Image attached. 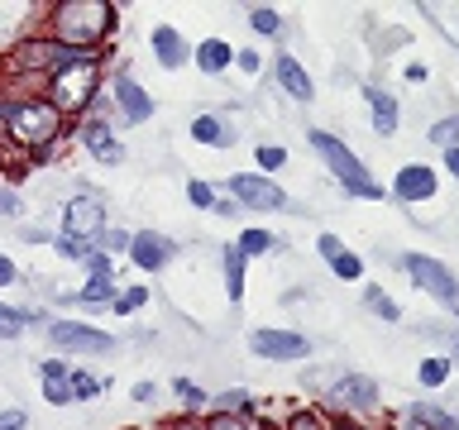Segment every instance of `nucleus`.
<instances>
[{
	"label": "nucleus",
	"mask_w": 459,
	"mask_h": 430,
	"mask_svg": "<svg viewBox=\"0 0 459 430\" xmlns=\"http://www.w3.org/2000/svg\"><path fill=\"white\" fill-rule=\"evenodd\" d=\"M0 120H5V139L10 143H24V149L48 153L53 139L63 134V110L53 106L48 96H14V100H0Z\"/></svg>",
	"instance_id": "nucleus-1"
},
{
	"label": "nucleus",
	"mask_w": 459,
	"mask_h": 430,
	"mask_svg": "<svg viewBox=\"0 0 459 430\" xmlns=\"http://www.w3.org/2000/svg\"><path fill=\"white\" fill-rule=\"evenodd\" d=\"M311 149H316V153H321L325 163H330V172L340 177V186H344L350 196L383 201V186L368 177V168L359 163V153H350V149H344V143H340L335 134H325V129H311Z\"/></svg>",
	"instance_id": "nucleus-2"
},
{
	"label": "nucleus",
	"mask_w": 459,
	"mask_h": 430,
	"mask_svg": "<svg viewBox=\"0 0 459 430\" xmlns=\"http://www.w3.org/2000/svg\"><path fill=\"white\" fill-rule=\"evenodd\" d=\"M96 91H100V63L72 67V72H63V77L48 82V100H53L63 115H67V110H86Z\"/></svg>",
	"instance_id": "nucleus-3"
},
{
	"label": "nucleus",
	"mask_w": 459,
	"mask_h": 430,
	"mask_svg": "<svg viewBox=\"0 0 459 430\" xmlns=\"http://www.w3.org/2000/svg\"><path fill=\"white\" fill-rule=\"evenodd\" d=\"M48 340L67 354H115L120 340L110 330H96V325H82V321H48Z\"/></svg>",
	"instance_id": "nucleus-4"
},
{
	"label": "nucleus",
	"mask_w": 459,
	"mask_h": 430,
	"mask_svg": "<svg viewBox=\"0 0 459 430\" xmlns=\"http://www.w3.org/2000/svg\"><path fill=\"white\" fill-rule=\"evenodd\" d=\"M402 268L416 278L421 292H430L436 301H445V306L459 311V278L445 263H436V258H426V254H407V258H402Z\"/></svg>",
	"instance_id": "nucleus-5"
},
{
	"label": "nucleus",
	"mask_w": 459,
	"mask_h": 430,
	"mask_svg": "<svg viewBox=\"0 0 459 430\" xmlns=\"http://www.w3.org/2000/svg\"><path fill=\"white\" fill-rule=\"evenodd\" d=\"M225 186H230V201H239L249 211H287V192L278 182L258 177V172H235Z\"/></svg>",
	"instance_id": "nucleus-6"
},
{
	"label": "nucleus",
	"mask_w": 459,
	"mask_h": 430,
	"mask_svg": "<svg viewBox=\"0 0 459 430\" xmlns=\"http://www.w3.org/2000/svg\"><path fill=\"white\" fill-rule=\"evenodd\" d=\"M63 235L82 239V244H100V235H106V211H100V201L72 196L67 211H63Z\"/></svg>",
	"instance_id": "nucleus-7"
},
{
	"label": "nucleus",
	"mask_w": 459,
	"mask_h": 430,
	"mask_svg": "<svg viewBox=\"0 0 459 430\" xmlns=\"http://www.w3.org/2000/svg\"><path fill=\"white\" fill-rule=\"evenodd\" d=\"M249 349L258 358H278V364H292V358H307V335H297V330H278V325H264L249 335Z\"/></svg>",
	"instance_id": "nucleus-8"
},
{
	"label": "nucleus",
	"mask_w": 459,
	"mask_h": 430,
	"mask_svg": "<svg viewBox=\"0 0 459 430\" xmlns=\"http://www.w3.org/2000/svg\"><path fill=\"white\" fill-rule=\"evenodd\" d=\"M77 139H82V149L91 153L100 168H120L125 163V143L115 139V125L110 120H82Z\"/></svg>",
	"instance_id": "nucleus-9"
},
{
	"label": "nucleus",
	"mask_w": 459,
	"mask_h": 430,
	"mask_svg": "<svg viewBox=\"0 0 459 430\" xmlns=\"http://www.w3.org/2000/svg\"><path fill=\"white\" fill-rule=\"evenodd\" d=\"M172 258H178V244L168 235H158V229H139V235L129 239V263L143 268V272H163Z\"/></svg>",
	"instance_id": "nucleus-10"
},
{
	"label": "nucleus",
	"mask_w": 459,
	"mask_h": 430,
	"mask_svg": "<svg viewBox=\"0 0 459 430\" xmlns=\"http://www.w3.org/2000/svg\"><path fill=\"white\" fill-rule=\"evenodd\" d=\"M110 96H115V106H120L125 115V125H143V120H153V96L143 91V86L129 77V72H120V77L110 82Z\"/></svg>",
	"instance_id": "nucleus-11"
},
{
	"label": "nucleus",
	"mask_w": 459,
	"mask_h": 430,
	"mask_svg": "<svg viewBox=\"0 0 459 430\" xmlns=\"http://www.w3.org/2000/svg\"><path fill=\"white\" fill-rule=\"evenodd\" d=\"M330 407H340V411H373V407H378V383L350 373V378H340L335 387H330Z\"/></svg>",
	"instance_id": "nucleus-12"
},
{
	"label": "nucleus",
	"mask_w": 459,
	"mask_h": 430,
	"mask_svg": "<svg viewBox=\"0 0 459 430\" xmlns=\"http://www.w3.org/2000/svg\"><path fill=\"white\" fill-rule=\"evenodd\" d=\"M149 48H153V57H158V67H168V72H178L186 57H192L186 39H182L172 24H153V29H149Z\"/></svg>",
	"instance_id": "nucleus-13"
},
{
	"label": "nucleus",
	"mask_w": 459,
	"mask_h": 430,
	"mask_svg": "<svg viewBox=\"0 0 459 430\" xmlns=\"http://www.w3.org/2000/svg\"><path fill=\"white\" fill-rule=\"evenodd\" d=\"M273 77H278V86H282V91L292 96V100H311V96H316L307 67H301L292 53H278V63H273Z\"/></svg>",
	"instance_id": "nucleus-14"
},
{
	"label": "nucleus",
	"mask_w": 459,
	"mask_h": 430,
	"mask_svg": "<svg viewBox=\"0 0 459 430\" xmlns=\"http://www.w3.org/2000/svg\"><path fill=\"white\" fill-rule=\"evenodd\" d=\"M393 192H397V201H426V196H436V172H430L426 163H407V168L397 172Z\"/></svg>",
	"instance_id": "nucleus-15"
},
{
	"label": "nucleus",
	"mask_w": 459,
	"mask_h": 430,
	"mask_svg": "<svg viewBox=\"0 0 459 430\" xmlns=\"http://www.w3.org/2000/svg\"><path fill=\"white\" fill-rule=\"evenodd\" d=\"M192 63L206 72V77H221V72H230V63H235V48H230L225 39H201L192 48Z\"/></svg>",
	"instance_id": "nucleus-16"
},
{
	"label": "nucleus",
	"mask_w": 459,
	"mask_h": 430,
	"mask_svg": "<svg viewBox=\"0 0 459 430\" xmlns=\"http://www.w3.org/2000/svg\"><path fill=\"white\" fill-rule=\"evenodd\" d=\"M115 297H120L115 278H86L82 292H63V301H77V306H115Z\"/></svg>",
	"instance_id": "nucleus-17"
},
{
	"label": "nucleus",
	"mask_w": 459,
	"mask_h": 430,
	"mask_svg": "<svg viewBox=\"0 0 459 430\" xmlns=\"http://www.w3.org/2000/svg\"><path fill=\"white\" fill-rule=\"evenodd\" d=\"M192 139L206 143V149H230V143H235V129H230L221 115H196V120H192Z\"/></svg>",
	"instance_id": "nucleus-18"
},
{
	"label": "nucleus",
	"mask_w": 459,
	"mask_h": 430,
	"mask_svg": "<svg viewBox=\"0 0 459 430\" xmlns=\"http://www.w3.org/2000/svg\"><path fill=\"white\" fill-rule=\"evenodd\" d=\"M43 311H29V306H5L0 301V340H20L24 325H39Z\"/></svg>",
	"instance_id": "nucleus-19"
},
{
	"label": "nucleus",
	"mask_w": 459,
	"mask_h": 430,
	"mask_svg": "<svg viewBox=\"0 0 459 430\" xmlns=\"http://www.w3.org/2000/svg\"><path fill=\"white\" fill-rule=\"evenodd\" d=\"M368 110H373V129L378 134H397V100L387 91H368Z\"/></svg>",
	"instance_id": "nucleus-20"
},
{
	"label": "nucleus",
	"mask_w": 459,
	"mask_h": 430,
	"mask_svg": "<svg viewBox=\"0 0 459 430\" xmlns=\"http://www.w3.org/2000/svg\"><path fill=\"white\" fill-rule=\"evenodd\" d=\"M221 263H225V292H230V301H239L244 297V254H239V244H225Z\"/></svg>",
	"instance_id": "nucleus-21"
},
{
	"label": "nucleus",
	"mask_w": 459,
	"mask_h": 430,
	"mask_svg": "<svg viewBox=\"0 0 459 430\" xmlns=\"http://www.w3.org/2000/svg\"><path fill=\"white\" fill-rule=\"evenodd\" d=\"M235 244H239V254H244V258H264V254L278 249V235H268V229H244Z\"/></svg>",
	"instance_id": "nucleus-22"
},
{
	"label": "nucleus",
	"mask_w": 459,
	"mask_h": 430,
	"mask_svg": "<svg viewBox=\"0 0 459 430\" xmlns=\"http://www.w3.org/2000/svg\"><path fill=\"white\" fill-rule=\"evenodd\" d=\"M72 397H77V401H96L100 392H106V378H91V373H86V368H72Z\"/></svg>",
	"instance_id": "nucleus-23"
},
{
	"label": "nucleus",
	"mask_w": 459,
	"mask_h": 430,
	"mask_svg": "<svg viewBox=\"0 0 459 430\" xmlns=\"http://www.w3.org/2000/svg\"><path fill=\"white\" fill-rule=\"evenodd\" d=\"M211 401H215L221 416H244L249 411V392H244V387H225V392H215Z\"/></svg>",
	"instance_id": "nucleus-24"
},
{
	"label": "nucleus",
	"mask_w": 459,
	"mask_h": 430,
	"mask_svg": "<svg viewBox=\"0 0 459 430\" xmlns=\"http://www.w3.org/2000/svg\"><path fill=\"white\" fill-rule=\"evenodd\" d=\"M411 416H416V426H430V430H459V416L440 411V407H426V401H421Z\"/></svg>",
	"instance_id": "nucleus-25"
},
{
	"label": "nucleus",
	"mask_w": 459,
	"mask_h": 430,
	"mask_svg": "<svg viewBox=\"0 0 459 430\" xmlns=\"http://www.w3.org/2000/svg\"><path fill=\"white\" fill-rule=\"evenodd\" d=\"M330 272H335V278H344V282H359V278H364V258L344 249V254L330 258Z\"/></svg>",
	"instance_id": "nucleus-26"
},
{
	"label": "nucleus",
	"mask_w": 459,
	"mask_h": 430,
	"mask_svg": "<svg viewBox=\"0 0 459 430\" xmlns=\"http://www.w3.org/2000/svg\"><path fill=\"white\" fill-rule=\"evenodd\" d=\"M53 249H57V258H67V263H86V258L96 254V244H82V239L57 235V239H53Z\"/></svg>",
	"instance_id": "nucleus-27"
},
{
	"label": "nucleus",
	"mask_w": 459,
	"mask_h": 430,
	"mask_svg": "<svg viewBox=\"0 0 459 430\" xmlns=\"http://www.w3.org/2000/svg\"><path fill=\"white\" fill-rule=\"evenodd\" d=\"M249 29L254 34H282V14L268 10V5H254L249 10Z\"/></svg>",
	"instance_id": "nucleus-28"
},
{
	"label": "nucleus",
	"mask_w": 459,
	"mask_h": 430,
	"mask_svg": "<svg viewBox=\"0 0 459 430\" xmlns=\"http://www.w3.org/2000/svg\"><path fill=\"white\" fill-rule=\"evenodd\" d=\"M416 378H421V387H440L445 378H450V358H421Z\"/></svg>",
	"instance_id": "nucleus-29"
},
{
	"label": "nucleus",
	"mask_w": 459,
	"mask_h": 430,
	"mask_svg": "<svg viewBox=\"0 0 459 430\" xmlns=\"http://www.w3.org/2000/svg\"><path fill=\"white\" fill-rule=\"evenodd\" d=\"M430 143H440V149H459V115H450V120H440V125H430Z\"/></svg>",
	"instance_id": "nucleus-30"
},
{
	"label": "nucleus",
	"mask_w": 459,
	"mask_h": 430,
	"mask_svg": "<svg viewBox=\"0 0 459 430\" xmlns=\"http://www.w3.org/2000/svg\"><path fill=\"white\" fill-rule=\"evenodd\" d=\"M364 301H368V311H378V315H383V321H402L397 301L387 297V292H378V287H368V292H364Z\"/></svg>",
	"instance_id": "nucleus-31"
},
{
	"label": "nucleus",
	"mask_w": 459,
	"mask_h": 430,
	"mask_svg": "<svg viewBox=\"0 0 459 430\" xmlns=\"http://www.w3.org/2000/svg\"><path fill=\"white\" fill-rule=\"evenodd\" d=\"M143 301H149V287H125V292L120 297H115V315H129V311H139L143 306Z\"/></svg>",
	"instance_id": "nucleus-32"
},
{
	"label": "nucleus",
	"mask_w": 459,
	"mask_h": 430,
	"mask_svg": "<svg viewBox=\"0 0 459 430\" xmlns=\"http://www.w3.org/2000/svg\"><path fill=\"white\" fill-rule=\"evenodd\" d=\"M172 392H178V397L186 401V411H201V407L211 401V397H206V392H201V387L192 383V378H178V383H172Z\"/></svg>",
	"instance_id": "nucleus-33"
},
{
	"label": "nucleus",
	"mask_w": 459,
	"mask_h": 430,
	"mask_svg": "<svg viewBox=\"0 0 459 430\" xmlns=\"http://www.w3.org/2000/svg\"><path fill=\"white\" fill-rule=\"evenodd\" d=\"M39 378L43 383H67L72 378V364H67V358H39Z\"/></svg>",
	"instance_id": "nucleus-34"
},
{
	"label": "nucleus",
	"mask_w": 459,
	"mask_h": 430,
	"mask_svg": "<svg viewBox=\"0 0 459 430\" xmlns=\"http://www.w3.org/2000/svg\"><path fill=\"white\" fill-rule=\"evenodd\" d=\"M186 201H192L196 211H215V186H206V182H186Z\"/></svg>",
	"instance_id": "nucleus-35"
},
{
	"label": "nucleus",
	"mask_w": 459,
	"mask_h": 430,
	"mask_svg": "<svg viewBox=\"0 0 459 430\" xmlns=\"http://www.w3.org/2000/svg\"><path fill=\"white\" fill-rule=\"evenodd\" d=\"M129 239H134V235H129V229H106V235H100V254H129Z\"/></svg>",
	"instance_id": "nucleus-36"
},
{
	"label": "nucleus",
	"mask_w": 459,
	"mask_h": 430,
	"mask_svg": "<svg viewBox=\"0 0 459 430\" xmlns=\"http://www.w3.org/2000/svg\"><path fill=\"white\" fill-rule=\"evenodd\" d=\"M254 158H258V168H264V172H278V168L287 163V153L278 149V143H258V153H254Z\"/></svg>",
	"instance_id": "nucleus-37"
},
{
	"label": "nucleus",
	"mask_w": 459,
	"mask_h": 430,
	"mask_svg": "<svg viewBox=\"0 0 459 430\" xmlns=\"http://www.w3.org/2000/svg\"><path fill=\"white\" fill-rule=\"evenodd\" d=\"M86 278H115V258L96 249L91 258H86Z\"/></svg>",
	"instance_id": "nucleus-38"
},
{
	"label": "nucleus",
	"mask_w": 459,
	"mask_h": 430,
	"mask_svg": "<svg viewBox=\"0 0 459 430\" xmlns=\"http://www.w3.org/2000/svg\"><path fill=\"white\" fill-rule=\"evenodd\" d=\"M43 401H53V407H72V383H43Z\"/></svg>",
	"instance_id": "nucleus-39"
},
{
	"label": "nucleus",
	"mask_w": 459,
	"mask_h": 430,
	"mask_svg": "<svg viewBox=\"0 0 459 430\" xmlns=\"http://www.w3.org/2000/svg\"><path fill=\"white\" fill-rule=\"evenodd\" d=\"M0 430H29V416L20 407H5L0 411Z\"/></svg>",
	"instance_id": "nucleus-40"
},
{
	"label": "nucleus",
	"mask_w": 459,
	"mask_h": 430,
	"mask_svg": "<svg viewBox=\"0 0 459 430\" xmlns=\"http://www.w3.org/2000/svg\"><path fill=\"white\" fill-rule=\"evenodd\" d=\"M316 249H321V258L330 263V258H335V254H344V244H340L335 235H321V239H316Z\"/></svg>",
	"instance_id": "nucleus-41"
},
{
	"label": "nucleus",
	"mask_w": 459,
	"mask_h": 430,
	"mask_svg": "<svg viewBox=\"0 0 459 430\" xmlns=\"http://www.w3.org/2000/svg\"><path fill=\"white\" fill-rule=\"evenodd\" d=\"M235 63H239V72H258V67H264V57H258L254 48H244V53H235Z\"/></svg>",
	"instance_id": "nucleus-42"
},
{
	"label": "nucleus",
	"mask_w": 459,
	"mask_h": 430,
	"mask_svg": "<svg viewBox=\"0 0 459 430\" xmlns=\"http://www.w3.org/2000/svg\"><path fill=\"white\" fill-rule=\"evenodd\" d=\"M0 215H20V196L10 186H0Z\"/></svg>",
	"instance_id": "nucleus-43"
},
{
	"label": "nucleus",
	"mask_w": 459,
	"mask_h": 430,
	"mask_svg": "<svg viewBox=\"0 0 459 430\" xmlns=\"http://www.w3.org/2000/svg\"><path fill=\"white\" fill-rule=\"evenodd\" d=\"M14 282H20V268H14L10 258L0 254V287H14Z\"/></svg>",
	"instance_id": "nucleus-44"
},
{
	"label": "nucleus",
	"mask_w": 459,
	"mask_h": 430,
	"mask_svg": "<svg viewBox=\"0 0 459 430\" xmlns=\"http://www.w3.org/2000/svg\"><path fill=\"white\" fill-rule=\"evenodd\" d=\"M211 430H249V426H244L239 416H215V421H211Z\"/></svg>",
	"instance_id": "nucleus-45"
},
{
	"label": "nucleus",
	"mask_w": 459,
	"mask_h": 430,
	"mask_svg": "<svg viewBox=\"0 0 459 430\" xmlns=\"http://www.w3.org/2000/svg\"><path fill=\"white\" fill-rule=\"evenodd\" d=\"M134 401H143V407H149V401H158V387H153V383H134Z\"/></svg>",
	"instance_id": "nucleus-46"
},
{
	"label": "nucleus",
	"mask_w": 459,
	"mask_h": 430,
	"mask_svg": "<svg viewBox=\"0 0 459 430\" xmlns=\"http://www.w3.org/2000/svg\"><path fill=\"white\" fill-rule=\"evenodd\" d=\"M445 168H450L455 177H459V149H445Z\"/></svg>",
	"instance_id": "nucleus-47"
},
{
	"label": "nucleus",
	"mask_w": 459,
	"mask_h": 430,
	"mask_svg": "<svg viewBox=\"0 0 459 430\" xmlns=\"http://www.w3.org/2000/svg\"><path fill=\"white\" fill-rule=\"evenodd\" d=\"M178 430H201V426H192V421H182V426H178Z\"/></svg>",
	"instance_id": "nucleus-48"
},
{
	"label": "nucleus",
	"mask_w": 459,
	"mask_h": 430,
	"mask_svg": "<svg viewBox=\"0 0 459 430\" xmlns=\"http://www.w3.org/2000/svg\"><path fill=\"white\" fill-rule=\"evenodd\" d=\"M455 354H459V335H455Z\"/></svg>",
	"instance_id": "nucleus-49"
},
{
	"label": "nucleus",
	"mask_w": 459,
	"mask_h": 430,
	"mask_svg": "<svg viewBox=\"0 0 459 430\" xmlns=\"http://www.w3.org/2000/svg\"><path fill=\"white\" fill-rule=\"evenodd\" d=\"M340 430H354V426H340Z\"/></svg>",
	"instance_id": "nucleus-50"
}]
</instances>
